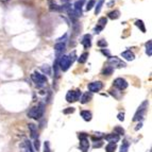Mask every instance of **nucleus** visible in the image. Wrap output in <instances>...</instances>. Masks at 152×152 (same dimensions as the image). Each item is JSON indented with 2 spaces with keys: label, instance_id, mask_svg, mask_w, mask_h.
<instances>
[{
  "label": "nucleus",
  "instance_id": "32",
  "mask_svg": "<svg viewBox=\"0 0 152 152\" xmlns=\"http://www.w3.org/2000/svg\"><path fill=\"white\" fill-rule=\"evenodd\" d=\"M73 112H75V108H67L66 110H64L63 113L64 114H70V113H73Z\"/></svg>",
  "mask_w": 152,
  "mask_h": 152
},
{
  "label": "nucleus",
  "instance_id": "8",
  "mask_svg": "<svg viewBox=\"0 0 152 152\" xmlns=\"http://www.w3.org/2000/svg\"><path fill=\"white\" fill-rule=\"evenodd\" d=\"M113 84L116 88H118L119 91H123V89H126L128 87V82L126 81L125 79L122 78H117V79L114 80L113 82Z\"/></svg>",
  "mask_w": 152,
  "mask_h": 152
},
{
  "label": "nucleus",
  "instance_id": "15",
  "mask_svg": "<svg viewBox=\"0 0 152 152\" xmlns=\"http://www.w3.org/2000/svg\"><path fill=\"white\" fill-rule=\"evenodd\" d=\"M91 93L89 91H86V93H84L83 95H82V97H81V103L82 104H85V103H87V102H89L91 101Z\"/></svg>",
  "mask_w": 152,
  "mask_h": 152
},
{
  "label": "nucleus",
  "instance_id": "12",
  "mask_svg": "<svg viewBox=\"0 0 152 152\" xmlns=\"http://www.w3.org/2000/svg\"><path fill=\"white\" fill-rule=\"evenodd\" d=\"M81 44L83 45V47H84L85 49L89 48V47L91 46V34H85L84 36H83V38H82Z\"/></svg>",
  "mask_w": 152,
  "mask_h": 152
},
{
  "label": "nucleus",
  "instance_id": "36",
  "mask_svg": "<svg viewBox=\"0 0 152 152\" xmlns=\"http://www.w3.org/2000/svg\"><path fill=\"white\" fill-rule=\"evenodd\" d=\"M101 52H102L103 54H104V56H108V58H110V56H111V54H110V51H108V50H104V49H102V50H101Z\"/></svg>",
  "mask_w": 152,
  "mask_h": 152
},
{
  "label": "nucleus",
  "instance_id": "10",
  "mask_svg": "<svg viewBox=\"0 0 152 152\" xmlns=\"http://www.w3.org/2000/svg\"><path fill=\"white\" fill-rule=\"evenodd\" d=\"M64 50H65V43H56L54 45V51H56V56L58 58H61L63 56Z\"/></svg>",
  "mask_w": 152,
  "mask_h": 152
},
{
  "label": "nucleus",
  "instance_id": "28",
  "mask_svg": "<svg viewBox=\"0 0 152 152\" xmlns=\"http://www.w3.org/2000/svg\"><path fill=\"white\" fill-rule=\"evenodd\" d=\"M97 45H98L99 47H104V48H105V47L108 46V43H106L104 39H100V41L97 43Z\"/></svg>",
  "mask_w": 152,
  "mask_h": 152
},
{
  "label": "nucleus",
  "instance_id": "19",
  "mask_svg": "<svg viewBox=\"0 0 152 152\" xmlns=\"http://www.w3.org/2000/svg\"><path fill=\"white\" fill-rule=\"evenodd\" d=\"M106 23H108V19H106L105 17H101V18H99V20H98V23H97V26L103 30V28L106 26Z\"/></svg>",
  "mask_w": 152,
  "mask_h": 152
},
{
  "label": "nucleus",
  "instance_id": "3",
  "mask_svg": "<svg viewBox=\"0 0 152 152\" xmlns=\"http://www.w3.org/2000/svg\"><path fill=\"white\" fill-rule=\"evenodd\" d=\"M147 108H148V101L146 100V101H144V102L141 103V105L138 108L137 112L135 113L134 117H133V120H134V121H138V120L141 119L144 117V115H145V113H146Z\"/></svg>",
  "mask_w": 152,
  "mask_h": 152
},
{
  "label": "nucleus",
  "instance_id": "22",
  "mask_svg": "<svg viewBox=\"0 0 152 152\" xmlns=\"http://www.w3.org/2000/svg\"><path fill=\"white\" fill-rule=\"evenodd\" d=\"M87 58H88V53L87 52L82 53L81 56H80V58H78V62H79L80 64H83V63H85V62H86Z\"/></svg>",
  "mask_w": 152,
  "mask_h": 152
},
{
  "label": "nucleus",
  "instance_id": "13",
  "mask_svg": "<svg viewBox=\"0 0 152 152\" xmlns=\"http://www.w3.org/2000/svg\"><path fill=\"white\" fill-rule=\"evenodd\" d=\"M104 137H105V139L108 140V143H112V144L118 143L119 139H120L119 135L116 134V133H111V134H108V135H105Z\"/></svg>",
  "mask_w": 152,
  "mask_h": 152
},
{
  "label": "nucleus",
  "instance_id": "17",
  "mask_svg": "<svg viewBox=\"0 0 152 152\" xmlns=\"http://www.w3.org/2000/svg\"><path fill=\"white\" fill-rule=\"evenodd\" d=\"M81 117L85 121H91V113L89 111H82L81 112Z\"/></svg>",
  "mask_w": 152,
  "mask_h": 152
},
{
  "label": "nucleus",
  "instance_id": "24",
  "mask_svg": "<svg viewBox=\"0 0 152 152\" xmlns=\"http://www.w3.org/2000/svg\"><path fill=\"white\" fill-rule=\"evenodd\" d=\"M129 150V143L127 140H123L122 145L120 147V151L119 152H128Z\"/></svg>",
  "mask_w": 152,
  "mask_h": 152
},
{
  "label": "nucleus",
  "instance_id": "23",
  "mask_svg": "<svg viewBox=\"0 0 152 152\" xmlns=\"http://www.w3.org/2000/svg\"><path fill=\"white\" fill-rule=\"evenodd\" d=\"M146 52L149 56H152V42L149 41L146 44Z\"/></svg>",
  "mask_w": 152,
  "mask_h": 152
},
{
  "label": "nucleus",
  "instance_id": "11",
  "mask_svg": "<svg viewBox=\"0 0 152 152\" xmlns=\"http://www.w3.org/2000/svg\"><path fill=\"white\" fill-rule=\"evenodd\" d=\"M85 3V0H78L75 2V13H76L77 17H80L82 15V6Z\"/></svg>",
  "mask_w": 152,
  "mask_h": 152
},
{
  "label": "nucleus",
  "instance_id": "5",
  "mask_svg": "<svg viewBox=\"0 0 152 152\" xmlns=\"http://www.w3.org/2000/svg\"><path fill=\"white\" fill-rule=\"evenodd\" d=\"M31 79L37 86H43L45 83H47V78L44 75H41V73H32Z\"/></svg>",
  "mask_w": 152,
  "mask_h": 152
},
{
  "label": "nucleus",
  "instance_id": "18",
  "mask_svg": "<svg viewBox=\"0 0 152 152\" xmlns=\"http://www.w3.org/2000/svg\"><path fill=\"white\" fill-rule=\"evenodd\" d=\"M28 127H29V130H30V132H31V137H32V138H36V131H37V128H36V126H35V125H33V123H29V125H28Z\"/></svg>",
  "mask_w": 152,
  "mask_h": 152
},
{
  "label": "nucleus",
  "instance_id": "37",
  "mask_svg": "<svg viewBox=\"0 0 152 152\" xmlns=\"http://www.w3.org/2000/svg\"><path fill=\"white\" fill-rule=\"evenodd\" d=\"M42 69H43V71H45V72H46L47 71V73H48V75H50V68L49 67H42Z\"/></svg>",
  "mask_w": 152,
  "mask_h": 152
},
{
  "label": "nucleus",
  "instance_id": "26",
  "mask_svg": "<svg viewBox=\"0 0 152 152\" xmlns=\"http://www.w3.org/2000/svg\"><path fill=\"white\" fill-rule=\"evenodd\" d=\"M96 4V0H89L87 2V6H86V11H91L94 6Z\"/></svg>",
  "mask_w": 152,
  "mask_h": 152
},
{
  "label": "nucleus",
  "instance_id": "1",
  "mask_svg": "<svg viewBox=\"0 0 152 152\" xmlns=\"http://www.w3.org/2000/svg\"><path fill=\"white\" fill-rule=\"evenodd\" d=\"M44 114V104H38L37 106H34L28 112V116L34 119H39Z\"/></svg>",
  "mask_w": 152,
  "mask_h": 152
},
{
  "label": "nucleus",
  "instance_id": "4",
  "mask_svg": "<svg viewBox=\"0 0 152 152\" xmlns=\"http://www.w3.org/2000/svg\"><path fill=\"white\" fill-rule=\"evenodd\" d=\"M58 64L60 66V68H61V70L66 71V70H68V68L70 67V65L72 64V63L70 62L68 56H62L61 58L58 60Z\"/></svg>",
  "mask_w": 152,
  "mask_h": 152
},
{
  "label": "nucleus",
  "instance_id": "7",
  "mask_svg": "<svg viewBox=\"0 0 152 152\" xmlns=\"http://www.w3.org/2000/svg\"><path fill=\"white\" fill-rule=\"evenodd\" d=\"M108 64H111V67H126V63H123L117 58V56H110L108 58Z\"/></svg>",
  "mask_w": 152,
  "mask_h": 152
},
{
  "label": "nucleus",
  "instance_id": "25",
  "mask_svg": "<svg viewBox=\"0 0 152 152\" xmlns=\"http://www.w3.org/2000/svg\"><path fill=\"white\" fill-rule=\"evenodd\" d=\"M113 70H114V68H112L111 66H108V67H105L104 69H103L102 73L104 76H110V75H112Z\"/></svg>",
  "mask_w": 152,
  "mask_h": 152
},
{
  "label": "nucleus",
  "instance_id": "27",
  "mask_svg": "<svg viewBox=\"0 0 152 152\" xmlns=\"http://www.w3.org/2000/svg\"><path fill=\"white\" fill-rule=\"evenodd\" d=\"M114 131H115V133L118 134V135H123L125 134V130H123L121 127H115Z\"/></svg>",
  "mask_w": 152,
  "mask_h": 152
},
{
  "label": "nucleus",
  "instance_id": "29",
  "mask_svg": "<svg viewBox=\"0 0 152 152\" xmlns=\"http://www.w3.org/2000/svg\"><path fill=\"white\" fill-rule=\"evenodd\" d=\"M44 152H50V145H49V141H45V145H44Z\"/></svg>",
  "mask_w": 152,
  "mask_h": 152
},
{
  "label": "nucleus",
  "instance_id": "6",
  "mask_svg": "<svg viewBox=\"0 0 152 152\" xmlns=\"http://www.w3.org/2000/svg\"><path fill=\"white\" fill-rule=\"evenodd\" d=\"M81 91L77 89V91H69L66 94V100L68 102H75V101H78L81 97Z\"/></svg>",
  "mask_w": 152,
  "mask_h": 152
},
{
  "label": "nucleus",
  "instance_id": "16",
  "mask_svg": "<svg viewBox=\"0 0 152 152\" xmlns=\"http://www.w3.org/2000/svg\"><path fill=\"white\" fill-rule=\"evenodd\" d=\"M108 16L110 19H113V20H114V19H118V18L120 17V12L118 11V10H115V11L110 12Z\"/></svg>",
  "mask_w": 152,
  "mask_h": 152
},
{
  "label": "nucleus",
  "instance_id": "21",
  "mask_svg": "<svg viewBox=\"0 0 152 152\" xmlns=\"http://www.w3.org/2000/svg\"><path fill=\"white\" fill-rule=\"evenodd\" d=\"M135 25L138 27L140 29V31L143 33H145L146 32V28H145V23H144V21L143 20H136L135 21Z\"/></svg>",
  "mask_w": 152,
  "mask_h": 152
},
{
  "label": "nucleus",
  "instance_id": "38",
  "mask_svg": "<svg viewBox=\"0 0 152 152\" xmlns=\"http://www.w3.org/2000/svg\"><path fill=\"white\" fill-rule=\"evenodd\" d=\"M141 126H143V125H141V123H139V125H138V126L135 128V130H136V131H137V130H139V129L141 128Z\"/></svg>",
  "mask_w": 152,
  "mask_h": 152
},
{
  "label": "nucleus",
  "instance_id": "2",
  "mask_svg": "<svg viewBox=\"0 0 152 152\" xmlns=\"http://www.w3.org/2000/svg\"><path fill=\"white\" fill-rule=\"evenodd\" d=\"M78 137L80 139V149L82 152H87L89 148V143H88V138L86 133H79Z\"/></svg>",
  "mask_w": 152,
  "mask_h": 152
},
{
  "label": "nucleus",
  "instance_id": "33",
  "mask_svg": "<svg viewBox=\"0 0 152 152\" xmlns=\"http://www.w3.org/2000/svg\"><path fill=\"white\" fill-rule=\"evenodd\" d=\"M26 143H27V148H28V152H34L32 149V146H31V143L28 141V140H27Z\"/></svg>",
  "mask_w": 152,
  "mask_h": 152
},
{
  "label": "nucleus",
  "instance_id": "20",
  "mask_svg": "<svg viewBox=\"0 0 152 152\" xmlns=\"http://www.w3.org/2000/svg\"><path fill=\"white\" fill-rule=\"evenodd\" d=\"M116 148H117L116 144L110 143V144H108V145H106V147H105V151H106V152H115Z\"/></svg>",
  "mask_w": 152,
  "mask_h": 152
},
{
  "label": "nucleus",
  "instance_id": "30",
  "mask_svg": "<svg viewBox=\"0 0 152 152\" xmlns=\"http://www.w3.org/2000/svg\"><path fill=\"white\" fill-rule=\"evenodd\" d=\"M102 141L101 140H98V141H95V144H94V148L96 149V148H100V147H102Z\"/></svg>",
  "mask_w": 152,
  "mask_h": 152
},
{
  "label": "nucleus",
  "instance_id": "14",
  "mask_svg": "<svg viewBox=\"0 0 152 152\" xmlns=\"http://www.w3.org/2000/svg\"><path fill=\"white\" fill-rule=\"evenodd\" d=\"M121 56H122L125 60H127V61H133L135 58L134 53L132 52L131 50H127V51H123L122 53H121Z\"/></svg>",
  "mask_w": 152,
  "mask_h": 152
},
{
  "label": "nucleus",
  "instance_id": "35",
  "mask_svg": "<svg viewBox=\"0 0 152 152\" xmlns=\"http://www.w3.org/2000/svg\"><path fill=\"white\" fill-rule=\"evenodd\" d=\"M34 147H35V149L37 150H39V140L38 139H35V141H34Z\"/></svg>",
  "mask_w": 152,
  "mask_h": 152
},
{
  "label": "nucleus",
  "instance_id": "34",
  "mask_svg": "<svg viewBox=\"0 0 152 152\" xmlns=\"http://www.w3.org/2000/svg\"><path fill=\"white\" fill-rule=\"evenodd\" d=\"M117 117H118V120L123 121V120H125V113H119Z\"/></svg>",
  "mask_w": 152,
  "mask_h": 152
},
{
  "label": "nucleus",
  "instance_id": "9",
  "mask_svg": "<svg viewBox=\"0 0 152 152\" xmlns=\"http://www.w3.org/2000/svg\"><path fill=\"white\" fill-rule=\"evenodd\" d=\"M102 87H103V84H102V82H100V81L91 82V83L88 84V89H89L91 93H97V91H101Z\"/></svg>",
  "mask_w": 152,
  "mask_h": 152
},
{
  "label": "nucleus",
  "instance_id": "31",
  "mask_svg": "<svg viewBox=\"0 0 152 152\" xmlns=\"http://www.w3.org/2000/svg\"><path fill=\"white\" fill-rule=\"evenodd\" d=\"M68 58H69L70 62H71V63H73V61H75V58H76V51H72V53H70L69 56H68Z\"/></svg>",
  "mask_w": 152,
  "mask_h": 152
}]
</instances>
